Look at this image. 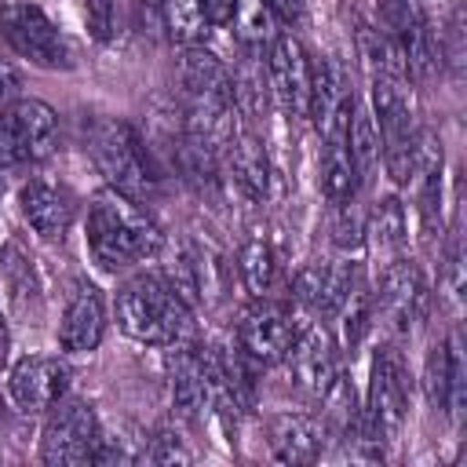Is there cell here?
<instances>
[{
    "instance_id": "cell-1",
    "label": "cell",
    "mask_w": 467,
    "mask_h": 467,
    "mask_svg": "<svg viewBox=\"0 0 467 467\" xmlns=\"http://www.w3.org/2000/svg\"><path fill=\"white\" fill-rule=\"evenodd\" d=\"M84 237H88L91 259L109 274L128 270L135 263H146L164 248V234L146 215L142 201H131L109 186L91 201Z\"/></svg>"
},
{
    "instance_id": "cell-2",
    "label": "cell",
    "mask_w": 467,
    "mask_h": 467,
    "mask_svg": "<svg viewBox=\"0 0 467 467\" xmlns=\"http://www.w3.org/2000/svg\"><path fill=\"white\" fill-rule=\"evenodd\" d=\"M117 325L135 343L175 347L190 336L193 314L164 274H135L117 292Z\"/></svg>"
},
{
    "instance_id": "cell-3",
    "label": "cell",
    "mask_w": 467,
    "mask_h": 467,
    "mask_svg": "<svg viewBox=\"0 0 467 467\" xmlns=\"http://www.w3.org/2000/svg\"><path fill=\"white\" fill-rule=\"evenodd\" d=\"M84 150L109 190L131 201H146L157 193L161 175L150 161V146L135 135L131 124L117 117H91L84 124Z\"/></svg>"
},
{
    "instance_id": "cell-4",
    "label": "cell",
    "mask_w": 467,
    "mask_h": 467,
    "mask_svg": "<svg viewBox=\"0 0 467 467\" xmlns=\"http://www.w3.org/2000/svg\"><path fill=\"white\" fill-rule=\"evenodd\" d=\"M409 412V372L405 361L394 347L376 350L372 358V376H368V398L361 405V423H358V445L365 456L379 460L383 449L398 438L401 423Z\"/></svg>"
},
{
    "instance_id": "cell-5",
    "label": "cell",
    "mask_w": 467,
    "mask_h": 467,
    "mask_svg": "<svg viewBox=\"0 0 467 467\" xmlns=\"http://www.w3.org/2000/svg\"><path fill=\"white\" fill-rule=\"evenodd\" d=\"M0 36L4 44L36 69H73V40L51 22V15L29 0H0Z\"/></svg>"
},
{
    "instance_id": "cell-6",
    "label": "cell",
    "mask_w": 467,
    "mask_h": 467,
    "mask_svg": "<svg viewBox=\"0 0 467 467\" xmlns=\"http://www.w3.org/2000/svg\"><path fill=\"white\" fill-rule=\"evenodd\" d=\"M376 29L398 51L405 77L427 80L434 69H441L438 36H434L431 18L423 15V7L416 0H379L376 4Z\"/></svg>"
},
{
    "instance_id": "cell-7",
    "label": "cell",
    "mask_w": 467,
    "mask_h": 467,
    "mask_svg": "<svg viewBox=\"0 0 467 467\" xmlns=\"http://www.w3.org/2000/svg\"><path fill=\"white\" fill-rule=\"evenodd\" d=\"M58 139V117L40 99H18L0 109V171L36 164L51 157Z\"/></svg>"
},
{
    "instance_id": "cell-8",
    "label": "cell",
    "mask_w": 467,
    "mask_h": 467,
    "mask_svg": "<svg viewBox=\"0 0 467 467\" xmlns=\"http://www.w3.org/2000/svg\"><path fill=\"white\" fill-rule=\"evenodd\" d=\"M99 438H102V427H99L95 409L88 401H80V398H62L58 409L44 423L40 460L51 463V467L91 463Z\"/></svg>"
},
{
    "instance_id": "cell-9",
    "label": "cell",
    "mask_w": 467,
    "mask_h": 467,
    "mask_svg": "<svg viewBox=\"0 0 467 467\" xmlns=\"http://www.w3.org/2000/svg\"><path fill=\"white\" fill-rule=\"evenodd\" d=\"M296 332H299L296 314L285 303H274L263 296L244 310L237 325V347L252 365H277L296 343Z\"/></svg>"
},
{
    "instance_id": "cell-10",
    "label": "cell",
    "mask_w": 467,
    "mask_h": 467,
    "mask_svg": "<svg viewBox=\"0 0 467 467\" xmlns=\"http://www.w3.org/2000/svg\"><path fill=\"white\" fill-rule=\"evenodd\" d=\"M69 379H73V368H69L66 358H58V354H29V358H18L11 365L7 390H11V401L22 412H44V409H55L66 398Z\"/></svg>"
},
{
    "instance_id": "cell-11",
    "label": "cell",
    "mask_w": 467,
    "mask_h": 467,
    "mask_svg": "<svg viewBox=\"0 0 467 467\" xmlns=\"http://www.w3.org/2000/svg\"><path fill=\"white\" fill-rule=\"evenodd\" d=\"M354 288H361V270L347 259H310L292 277V296L325 317L339 314Z\"/></svg>"
},
{
    "instance_id": "cell-12",
    "label": "cell",
    "mask_w": 467,
    "mask_h": 467,
    "mask_svg": "<svg viewBox=\"0 0 467 467\" xmlns=\"http://www.w3.org/2000/svg\"><path fill=\"white\" fill-rule=\"evenodd\" d=\"M376 314H383L398 332H412L416 321L427 310V285L412 259H390L379 274V285L372 292Z\"/></svg>"
},
{
    "instance_id": "cell-13",
    "label": "cell",
    "mask_w": 467,
    "mask_h": 467,
    "mask_svg": "<svg viewBox=\"0 0 467 467\" xmlns=\"http://www.w3.org/2000/svg\"><path fill=\"white\" fill-rule=\"evenodd\" d=\"M266 77H270V88H274L281 109L288 117H306V106H310V55L292 33H281V36L270 40Z\"/></svg>"
},
{
    "instance_id": "cell-14",
    "label": "cell",
    "mask_w": 467,
    "mask_h": 467,
    "mask_svg": "<svg viewBox=\"0 0 467 467\" xmlns=\"http://www.w3.org/2000/svg\"><path fill=\"white\" fill-rule=\"evenodd\" d=\"M18 212L33 226V234H40L44 241H62L77 219V201L51 179H29L18 190Z\"/></svg>"
},
{
    "instance_id": "cell-15",
    "label": "cell",
    "mask_w": 467,
    "mask_h": 467,
    "mask_svg": "<svg viewBox=\"0 0 467 467\" xmlns=\"http://www.w3.org/2000/svg\"><path fill=\"white\" fill-rule=\"evenodd\" d=\"M106 336V299L95 285H77L62 321H58V347L66 354H91Z\"/></svg>"
},
{
    "instance_id": "cell-16",
    "label": "cell",
    "mask_w": 467,
    "mask_h": 467,
    "mask_svg": "<svg viewBox=\"0 0 467 467\" xmlns=\"http://www.w3.org/2000/svg\"><path fill=\"white\" fill-rule=\"evenodd\" d=\"M285 361H288V372H292L296 387L314 394V398H321L328 390V383L339 376V361H336L332 339L321 328H299L296 343L285 354Z\"/></svg>"
},
{
    "instance_id": "cell-17",
    "label": "cell",
    "mask_w": 467,
    "mask_h": 467,
    "mask_svg": "<svg viewBox=\"0 0 467 467\" xmlns=\"http://www.w3.org/2000/svg\"><path fill=\"white\" fill-rule=\"evenodd\" d=\"M219 157H223L226 179H230L248 201H263V197H266V186H270V161H266V146L259 142V135H255L252 128H234Z\"/></svg>"
},
{
    "instance_id": "cell-18",
    "label": "cell",
    "mask_w": 467,
    "mask_h": 467,
    "mask_svg": "<svg viewBox=\"0 0 467 467\" xmlns=\"http://www.w3.org/2000/svg\"><path fill=\"white\" fill-rule=\"evenodd\" d=\"M423 398L438 412H460L463 405V358L456 339H434L423 358Z\"/></svg>"
},
{
    "instance_id": "cell-19",
    "label": "cell",
    "mask_w": 467,
    "mask_h": 467,
    "mask_svg": "<svg viewBox=\"0 0 467 467\" xmlns=\"http://www.w3.org/2000/svg\"><path fill=\"white\" fill-rule=\"evenodd\" d=\"M168 387H171V409L186 420H197L208 409V368L204 350L190 347L186 339L171 347L168 354Z\"/></svg>"
},
{
    "instance_id": "cell-20",
    "label": "cell",
    "mask_w": 467,
    "mask_h": 467,
    "mask_svg": "<svg viewBox=\"0 0 467 467\" xmlns=\"http://www.w3.org/2000/svg\"><path fill=\"white\" fill-rule=\"evenodd\" d=\"M321 441H325V431L314 416L281 412L266 423V445L281 463H314L321 456Z\"/></svg>"
},
{
    "instance_id": "cell-21",
    "label": "cell",
    "mask_w": 467,
    "mask_h": 467,
    "mask_svg": "<svg viewBox=\"0 0 467 467\" xmlns=\"http://www.w3.org/2000/svg\"><path fill=\"white\" fill-rule=\"evenodd\" d=\"M405 237H409V226H405V204L398 197H383L376 201L372 212H365V241L390 259H398V252L405 248Z\"/></svg>"
},
{
    "instance_id": "cell-22",
    "label": "cell",
    "mask_w": 467,
    "mask_h": 467,
    "mask_svg": "<svg viewBox=\"0 0 467 467\" xmlns=\"http://www.w3.org/2000/svg\"><path fill=\"white\" fill-rule=\"evenodd\" d=\"M237 274H241L248 296H255V299L270 296L277 277H281V263H277L274 244L266 237H248L237 252Z\"/></svg>"
},
{
    "instance_id": "cell-23",
    "label": "cell",
    "mask_w": 467,
    "mask_h": 467,
    "mask_svg": "<svg viewBox=\"0 0 467 467\" xmlns=\"http://www.w3.org/2000/svg\"><path fill=\"white\" fill-rule=\"evenodd\" d=\"M161 18H164V36L179 47L204 44L212 29L201 0H161Z\"/></svg>"
},
{
    "instance_id": "cell-24",
    "label": "cell",
    "mask_w": 467,
    "mask_h": 467,
    "mask_svg": "<svg viewBox=\"0 0 467 467\" xmlns=\"http://www.w3.org/2000/svg\"><path fill=\"white\" fill-rule=\"evenodd\" d=\"M350 95L343 91V80H339V73H336V66L332 62H310V106H306V117L321 128L343 102H347Z\"/></svg>"
},
{
    "instance_id": "cell-25",
    "label": "cell",
    "mask_w": 467,
    "mask_h": 467,
    "mask_svg": "<svg viewBox=\"0 0 467 467\" xmlns=\"http://www.w3.org/2000/svg\"><path fill=\"white\" fill-rule=\"evenodd\" d=\"M347 142H350V157L358 164V175L365 179L379 161V131H376L372 113L358 109V102H354V113H350V124H347Z\"/></svg>"
},
{
    "instance_id": "cell-26",
    "label": "cell",
    "mask_w": 467,
    "mask_h": 467,
    "mask_svg": "<svg viewBox=\"0 0 467 467\" xmlns=\"http://www.w3.org/2000/svg\"><path fill=\"white\" fill-rule=\"evenodd\" d=\"M339 317H343V343H347V350H358V347H361V339L368 336L372 321H376L372 292H368V288H354V296L343 303Z\"/></svg>"
},
{
    "instance_id": "cell-27",
    "label": "cell",
    "mask_w": 467,
    "mask_h": 467,
    "mask_svg": "<svg viewBox=\"0 0 467 467\" xmlns=\"http://www.w3.org/2000/svg\"><path fill=\"white\" fill-rule=\"evenodd\" d=\"M33 259H26L15 244H7L4 259H0V274L7 277V288H11V299L18 310H26V299L36 296V277H33Z\"/></svg>"
},
{
    "instance_id": "cell-28",
    "label": "cell",
    "mask_w": 467,
    "mask_h": 467,
    "mask_svg": "<svg viewBox=\"0 0 467 467\" xmlns=\"http://www.w3.org/2000/svg\"><path fill=\"white\" fill-rule=\"evenodd\" d=\"M332 244L339 252H347V255L365 244V212L354 201L336 204V215H332Z\"/></svg>"
},
{
    "instance_id": "cell-29",
    "label": "cell",
    "mask_w": 467,
    "mask_h": 467,
    "mask_svg": "<svg viewBox=\"0 0 467 467\" xmlns=\"http://www.w3.org/2000/svg\"><path fill=\"white\" fill-rule=\"evenodd\" d=\"M438 58H441V66H449V73L460 80V73H463V11H460V7H452L449 26L438 33Z\"/></svg>"
},
{
    "instance_id": "cell-30",
    "label": "cell",
    "mask_w": 467,
    "mask_h": 467,
    "mask_svg": "<svg viewBox=\"0 0 467 467\" xmlns=\"http://www.w3.org/2000/svg\"><path fill=\"white\" fill-rule=\"evenodd\" d=\"M146 460L150 463H190V452L179 445L175 434L157 431L153 438H146Z\"/></svg>"
},
{
    "instance_id": "cell-31",
    "label": "cell",
    "mask_w": 467,
    "mask_h": 467,
    "mask_svg": "<svg viewBox=\"0 0 467 467\" xmlns=\"http://www.w3.org/2000/svg\"><path fill=\"white\" fill-rule=\"evenodd\" d=\"M84 18H88V33L95 40H109L113 18H117V0H84Z\"/></svg>"
},
{
    "instance_id": "cell-32",
    "label": "cell",
    "mask_w": 467,
    "mask_h": 467,
    "mask_svg": "<svg viewBox=\"0 0 467 467\" xmlns=\"http://www.w3.org/2000/svg\"><path fill=\"white\" fill-rule=\"evenodd\" d=\"M18 88H22V77L11 62H0V109H7L11 102H18Z\"/></svg>"
},
{
    "instance_id": "cell-33",
    "label": "cell",
    "mask_w": 467,
    "mask_h": 467,
    "mask_svg": "<svg viewBox=\"0 0 467 467\" xmlns=\"http://www.w3.org/2000/svg\"><path fill=\"white\" fill-rule=\"evenodd\" d=\"M204 4V15L212 26H230L241 11V0H201Z\"/></svg>"
},
{
    "instance_id": "cell-34",
    "label": "cell",
    "mask_w": 467,
    "mask_h": 467,
    "mask_svg": "<svg viewBox=\"0 0 467 467\" xmlns=\"http://www.w3.org/2000/svg\"><path fill=\"white\" fill-rule=\"evenodd\" d=\"M263 4H266V11L277 15L285 26H299V22H303V11H306L303 0H263Z\"/></svg>"
},
{
    "instance_id": "cell-35",
    "label": "cell",
    "mask_w": 467,
    "mask_h": 467,
    "mask_svg": "<svg viewBox=\"0 0 467 467\" xmlns=\"http://www.w3.org/2000/svg\"><path fill=\"white\" fill-rule=\"evenodd\" d=\"M139 18H142V33H164L161 0H139Z\"/></svg>"
},
{
    "instance_id": "cell-36",
    "label": "cell",
    "mask_w": 467,
    "mask_h": 467,
    "mask_svg": "<svg viewBox=\"0 0 467 467\" xmlns=\"http://www.w3.org/2000/svg\"><path fill=\"white\" fill-rule=\"evenodd\" d=\"M4 365H7V325L0 317V372H4Z\"/></svg>"
}]
</instances>
